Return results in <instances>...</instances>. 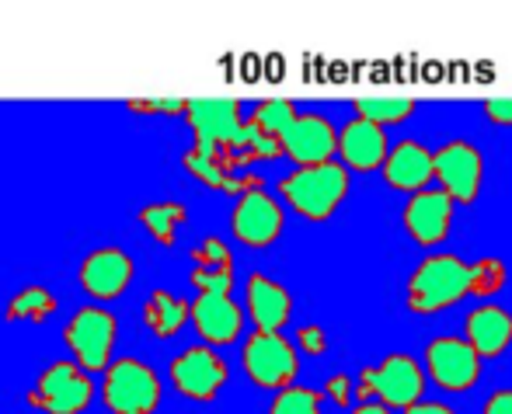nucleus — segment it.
Returning a JSON list of instances; mask_svg holds the SVG:
<instances>
[{
	"label": "nucleus",
	"mask_w": 512,
	"mask_h": 414,
	"mask_svg": "<svg viewBox=\"0 0 512 414\" xmlns=\"http://www.w3.org/2000/svg\"><path fill=\"white\" fill-rule=\"evenodd\" d=\"M230 380V369L223 362V355L209 345H192L185 348L182 355L171 359V383L182 397L189 401H199V404H209L216 401L223 387Z\"/></svg>",
	"instance_id": "12"
},
{
	"label": "nucleus",
	"mask_w": 512,
	"mask_h": 414,
	"mask_svg": "<svg viewBox=\"0 0 512 414\" xmlns=\"http://www.w3.org/2000/svg\"><path fill=\"white\" fill-rule=\"evenodd\" d=\"M506 279H509V268L502 258L495 254H485L471 265V282H467V296H478V300H495V296L506 289Z\"/></svg>",
	"instance_id": "24"
},
{
	"label": "nucleus",
	"mask_w": 512,
	"mask_h": 414,
	"mask_svg": "<svg viewBox=\"0 0 512 414\" xmlns=\"http://www.w3.org/2000/svg\"><path fill=\"white\" fill-rule=\"evenodd\" d=\"M345 195H349V171L338 161L297 167L286 178H279V199L310 223L331 220Z\"/></svg>",
	"instance_id": "2"
},
{
	"label": "nucleus",
	"mask_w": 512,
	"mask_h": 414,
	"mask_svg": "<svg viewBox=\"0 0 512 414\" xmlns=\"http://www.w3.org/2000/svg\"><path fill=\"white\" fill-rule=\"evenodd\" d=\"M481 414H512V387L495 390V394L485 401V408H481Z\"/></svg>",
	"instance_id": "34"
},
{
	"label": "nucleus",
	"mask_w": 512,
	"mask_h": 414,
	"mask_svg": "<svg viewBox=\"0 0 512 414\" xmlns=\"http://www.w3.org/2000/svg\"><path fill=\"white\" fill-rule=\"evenodd\" d=\"M244 310L255 324V331H269V334H283V328L293 317V296L283 282L269 279L262 272H251L244 282Z\"/></svg>",
	"instance_id": "17"
},
{
	"label": "nucleus",
	"mask_w": 512,
	"mask_h": 414,
	"mask_svg": "<svg viewBox=\"0 0 512 414\" xmlns=\"http://www.w3.org/2000/svg\"><path fill=\"white\" fill-rule=\"evenodd\" d=\"M133 272H136L133 258H129L122 248H95L91 254H84L77 282H81V289L91 296V300L112 303L129 289Z\"/></svg>",
	"instance_id": "15"
},
{
	"label": "nucleus",
	"mask_w": 512,
	"mask_h": 414,
	"mask_svg": "<svg viewBox=\"0 0 512 414\" xmlns=\"http://www.w3.org/2000/svg\"><path fill=\"white\" fill-rule=\"evenodd\" d=\"M241 366L248 380L262 390H283L297 380L300 355L290 338L269 331H251L241 345Z\"/></svg>",
	"instance_id": "6"
},
{
	"label": "nucleus",
	"mask_w": 512,
	"mask_h": 414,
	"mask_svg": "<svg viewBox=\"0 0 512 414\" xmlns=\"http://www.w3.org/2000/svg\"><path fill=\"white\" fill-rule=\"evenodd\" d=\"M143 324L161 341L175 338L189 324V303L182 296H171L168 289H154L147 296V303H143Z\"/></svg>",
	"instance_id": "21"
},
{
	"label": "nucleus",
	"mask_w": 512,
	"mask_h": 414,
	"mask_svg": "<svg viewBox=\"0 0 512 414\" xmlns=\"http://www.w3.org/2000/svg\"><path fill=\"white\" fill-rule=\"evenodd\" d=\"M352 394H356V404H384L391 411H405L425 394L422 362L408 352H391L387 359H380V366L359 369V383Z\"/></svg>",
	"instance_id": "3"
},
{
	"label": "nucleus",
	"mask_w": 512,
	"mask_h": 414,
	"mask_svg": "<svg viewBox=\"0 0 512 414\" xmlns=\"http://www.w3.org/2000/svg\"><path fill=\"white\" fill-rule=\"evenodd\" d=\"M422 373L439 390L450 394H464V390L478 387L481 380V359L464 334H436L422 352Z\"/></svg>",
	"instance_id": "8"
},
{
	"label": "nucleus",
	"mask_w": 512,
	"mask_h": 414,
	"mask_svg": "<svg viewBox=\"0 0 512 414\" xmlns=\"http://www.w3.org/2000/svg\"><path fill=\"white\" fill-rule=\"evenodd\" d=\"M293 119H297V108H293L290 98H265V101H258V105H255V112H251L248 122L262 136H269V140H279Z\"/></svg>",
	"instance_id": "26"
},
{
	"label": "nucleus",
	"mask_w": 512,
	"mask_h": 414,
	"mask_svg": "<svg viewBox=\"0 0 512 414\" xmlns=\"http://www.w3.org/2000/svg\"><path fill=\"white\" fill-rule=\"evenodd\" d=\"M189 282L199 289V293H230V286H234V268H203V265H192Z\"/></svg>",
	"instance_id": "28"
},
{
	"label": "nucleus",
	"mask_w": 512,
	"mask_h": 414,
	"mask_svg": "<svg viewBox=\"0 0 512 414\" xmlns=\"http://www.w3.org/2000/svg\"><path fill=\"white\" fill-rule=\"evenodd\" d=\"M293 348L297 355H310V359H321L328 352V331L321 324H300L297 338H293Z\"/></svg>",
	"instance_id": "30"
},
{
	"label": "nucleus",
	"mask_w": 512,
	"mask_h": 414,
	"mask_svg": "<svg viewBox=\"0 0 512 414\" xmlns=\"http://www.w3.org/2000/svg\"><path fill=\"white\" fill-rule=\"evenodd\" d=\"M387 150V133L380 126L366 119H352L338 129V143H335V154H338V164L345 171H377L384 164Z\"/></svg>",
	"instance_id": "18"
},
{
	"label": "nucleus",
	"mask_w": 512,
	"mask_h": 414,
	"mask_svg": "<svg viewBox=\"0 0 512 414\" xmlns=\"http://www.w3.org/2000/svg\"><path fill=\"white\" fill-rule=\"evenodd\" d=\"M189 321L209 348L230 345L244 331V310L230 293H199L189 303Z\"/></svg>",
	"instance_id": "16"
},
{
	"label": "nucleus",
	"mask_w": 512,
	"mask_h": 414,
	"mask_svg": "<svg viewBox=\"0 0 512 414\" xmlns=\"http://www.w3.org/2000/svg\"><path fill=\"white\" fill-rule=\"evenodd\" d=\"M25 401L42 414H81L95 401V383L77 362H53L39 373Z\"/></svg>",
	"instance_id": "7"
},
{
	"label": "nucleus",
	"mask_w": 512,
	"mask_h": 414,
	"mask_svg": "<svg viewBox=\"0 0 512 414\" xmlns=\"http://www.w3.org/2000/svg\"><path fill=\"white\" fill-rule=\"evenodd\" d=\"M136 220L147 227V234L154 237L161 248H175L178 241V230L185 227V220H189V209H185V202H150V206L140 209V216Z\"/></svg>",
	"instance_id": "22"
},
{
	"label": "nucleus",
	"mask_w": 512,
	"mask_h": 414,
	"mask_svg": "<svg viewBox=\"0 0 512 414\" xmlns=\"http://www.w3.org/2000/svg\"><path fill=\"white\" fill-rule=\"evenodd\" d=\"M102 404L112 414H154L161 404V376L143 359H115L105 366Z\"/></svg>",
	"instance_id": "4"
},
{
	"label": "nucleus",
	"mask_w": 512,
	"mask_h": 414,
	"mask_svg": "<svg viewBox=\"0 0 512 414\" xmlns=\"http://www.w3.org/2000/svg\"><path fill=\"white\" fill-rule=\"evenodd\" d=\"M335 408H352V401H356V394H352V380L345 373H335L328 383H324V394Z\"/></svg>",
	"instance_id": "32"
},
{
	"label": "nucleus",
	"mask_w": 512,
	"mask_h": 414,
	"mask_svg": "<svg viewBox=\"0 0 512 414\" xmlns=\"http://www.w3.org/2000/svg\"><path fill=\"white\" fill-rule=\"evenodd\" d=\"M485 115L495 122V126H512V94L485 101Z\"/></svg>",
	"instance_id": "33"
},
{
	"label": "nucleus",
	"mask_w": 512,
	"mask_h": 414,
	"mask_svg": "<svg viewBox=\"0 0 512 414\" xmlns=\"http://www.w3.org/2000/svg\"><path fill=\"white\" fill-rule=\"evenodd\" d=\"M467 282H471V265L464 258L450 251H432L408 275L405 303L418 317L439 314V310H450L464 300Z\"/></svg>",
	"instance_id": "1"
},
{
	"label": "nucleus",
	"mask_w": 512,
	"mask_h": 414,
	"mask_svg": "<svg viewBox=\"0 0 512 414\" xmlns=\"http://www.w3.org/2000/svg\"><path fill=\"white\" fill-rule=\"evenodd\" d=\"M485 161L481 150L467 140H450L439 150H432V181L443 195H450L453 206H471L481 195Z\"/></svg>",
	"instance_id": "10"
},
{
	"label": "nucleus",
	"mask_w": 512,
	"mask_h": 414,
	"mask_svg": "<svg viewBox=\"0 0 512 414\" xmlns=\"http://www.w3.org/2000/svg\"><path fill=\"white\" fill-rule=\"evenodd\" d=\"M380 171H384V181L394 192L415 195L432 185V150L418 140H398L387 150Z\"/></svg>",
	"instance_id": "19"
},
{
	"label": "nucleus",
	"mask_w": 512,
	"mask_h": 414,
	"mask_svg": "<svg viewBox=\"0 0 512 414\" xmlns=\"http://www.w3.org/2000/svg\"><path fill=\"white\" fill-rule=\"evenodd\" d=\"M185 119H189L192 133H196V154L206 157H220L223 164H230L234 171H241L234 161V147L237 136H241V101L230 98H203V101H189L185 105Z\"/></svg>",
	"instance_id": "5"
},
{
	"label": "nucleus",
	"mask_w": 512,
	"mask_h": 414,
	"mask_svg": "<svg viewBox=\"0 0 512 414\" xmlns=\"http://www.w3.org/2000/svg\"><path fill=\"white\" fill-rule=\"evenodd\" d=\"M467 345L478 352V359H499L502 352L512 345V314L506 307H499L495 300L481 303L467 314Z\"/></svg>",
	"instance_id": "20"
},
{
	"label": "nucleus",
	"mask_w": 512,
	"mask_h": 414,
	"mask_svg": "<svg viewBox=\"0 0 512 414\" xmlns=\"http://www.w3.org/2000/svg\"><path fill=\"white\" fill-rule=\"evenodd\" d=\"M56 314V296L49 293L46 286H25L11 296V303L4 307V321L7 324H21V321H32V324H46L49 317Z\"/></svg>",
	"instance_id": "23"
},
{
	"label": "nucleus",
	"mask_w": 512,
	"mask_h": 414,
	"mask_svg": "<svg viewBox=\"0 0 512 414\" xmlns=\"http://www.w3.org/2000/svg\"><path fill=\"white\" fill-rule=\"evenodd\" d=\"M192 261L203 268H234V254H230V248L220 237H206V241L192 251Z\"/></svg>",
	"instance_id": "29"
},
{
	"label": "nucleus",
	"mask_w": 512,
	"mask_h": 414,
	"mask_svg": "<svg viewBox=\"0 0 512 414\" xmlns=\"http://www.w3.org/2000/svg\"><path fill=\"white\" fill-rule=\"evenodd\" d=\"M283 227H286V213L276 195H269L265 188L237 195V206L230 213V234L244 248H255V251L272 248L283 237Z\"/></svg>",
	"instance_id": "11"
},
{
	"label": "nucleus",
	"mask_w": 512,
	"mask_h": 414,
	"mask_svg": "<svg viewBox=\"0 0 512 414\" xmlns=\"http://www.w3.org/2000/svg\"><path fill=\"white\" fill-rule=\"evenodd\" d=\"M119 338V324L105 307H81L63 328V341H67L74 362L84 373H105L112 362V348Z\"/></svg>",
	"instance_id": "9"
},
{
	"label": "nucleus",
	"mask_w": 512,
	"mask_h": 414,
	"mask_svg": "<svg viewBox=\"0 0 512 414\" xmlns=\"http://www.w3.org/2000/svg\"><path fill=\"white\" fill-rule=\"evenodd\" d=\"M321 401H324L321 390L290 383V387L276 390V397H272V404H269V414H321Z\"/></svg>",
	"instance_id": "27"
},
{
	"label": "nucleus",
	"mask_w": 512,
	"mask_h": 414,
	"mask_svg": "<svg viewBox=\"0 0 512 414\" xmlns=\"http://www.w3.org/2000/svg\"><path fill=\"white\" fill-rule=\"evenodd\" d=\"M453 209L457 206L450 202V195H443L439 188L429 185V188H422V192L408 195V206H405V213H401V220H405V230L418 248L436 251L439 244L450 237Z\"/></svg>",
	"instance_id": "14"
},
{
	"label": "nucleus",
	"mask_w": 512,
	"mask_h": 414,
	"mask_svg": "<svg viewBox=\"0 0 512 414\" xmlns=\"http://www.w3.org/2000/svg\"><path fill=\"white\" fill-rule=\"evenodd\" d=\"M401 414H457L450 408V404H439V401H418L411 404V408H405Z\"/></svg>",
	"instance_id": "35"
},
{
	"label": "nucleus",
	"mask_w": 512,
	"mask_h": 414,
	"mask_svg": "<svg viewBox=\"0 0 512 414\" xmlns=\"http://www.w3.org/2000/svg\"><path fill=\"white\" fill-rule=\"evenodd\" d=\"M335 143H338V129L331 126L328 115H317V112H297V119L279 136L283 154L297 167L335 161Z\"/></svg>",
	"instance_id": "13"
},
{
	"label": "nucleus",
	"mask_w": 512,
	"mask_h": 414,
	"mask_svg": "<svg viewBox=\"0 0 512 414\" xmlns=\"http://www.w3.org/2000/svg\"><path fill=\"white\" fill-rule=\"evenodd\" d=\"M352 414H394L391 408H384V404H356Z\"/></svg>",
	"instance_id": "36"
},
{
	"label": "nucleus",
	"mask_w": 512,
	"mask_h": 414,
	"mask_svg": "<svg viewBox=\"0 0 512 414\" xmlns=\"http://www.w3.org/2000/svg\"><path fill=\"white\" fill-rule=\"evenodd\" d=\"M415 112V101L411 98H356V119H366L373 126H398L408 115Z\"/></svg>",
	"instance_id": "25"
},
{
	"label": "nucleus",
	"mask_w": 512,
	"mask_h": 414,
	"mask_svg": "<svg viewBox=\"0 0 512 414\" xmlns=\"http://www.w3.org/2000/svg\"><path fill=\"white\" fill-rule=\"evenodd\" d=\"M189 101L182 98H164V101H129V112L136 115H185Z\"/></svg>",
	"instance_id": "31"
}]
</instances>
